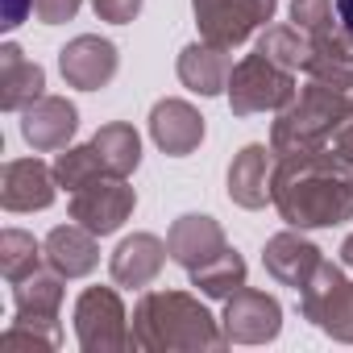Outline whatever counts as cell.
Wrapping results in <instances>:
<instances>
[{
  "label": "cell",
  "instance_id": "4316f807",
  "mask_svg": "<svg viewBox=\"0 0 353 353\" xmlns=\"http://www.w3.org/2000/svg\"><path fill=\"white\" fill-rule=\"evenodd\" d=\"M79 5L83 0H34V17L42 26H63V21H71L79 13Z\"/></svg>",
  "mask_w": 353,
  "mask_h": 353
},
{
  "label": "cell",
  "instance_id": "8992f818",
  "mask_svg": "<svg viewBox=\"0 0 353 353\" xmlns=\"http://www.w3.org/2000/svg\"><path fill=\"white\" fill-rule=\"evenodd\" d=\"M75 341L83 353H121L133 345L117 287H88L75 299Z\"/></svg>",
  "mask_w": 353,
  "mask_h": 353
},
{
  "label": "cell",
  "instance_id": "83f0119b",
  "mask_svg": "<svg viewBox=\"0 0 353 353\" xmlns=\"http://www.w3.org/2000/svg\"><path fill=\"white\" fill-rule=\"evenodd\" d=\"M92 9L100 21H112V26H129L137 13H141V0H92Z\"/></svg>",
  "mask_w": 353,
  "mask_h": 353
},
{
  "label": "cell",
  "instance_id": "603a6c76",
  "mask_svg": "<svg viewBox=\"0 0 353 353\" xmlns=\"http://www.w3.org/2000/svg\"><path fill=\"white\" fill-rule=\"evenodd\" d=\"M192 287H200V295L208 299H229L245 287V258L237 250H221L216 258H208L204 266L192 270Z\"/></svg>",
  "mask_w": 353,
  "mask_h": 353
},
{
  "label": "cell",
  "instance_id": "f546056e",
  "mask_svg": "<svg viewBox=\"0 0 353 353\" xmlns=\"http://www.w3.org/2000/svg\"><path fill=\"white\" fill-rule=\"evenodd\" d=\"M26 13H34V0H9L5 5V30H17L26 21Z\"/></svg>",
  "mask_w": 353,
  "mask_h": 353
},
{
  "label": "cell",
  "instance_id": "5bb4252c",
  "mask_svg": "<svg viewBox=\"0 0 353 353\" xmlns=\"http://www.w3.org/2000/svg\"><path fill=\"white\" fill-rule=\"evenodd\" d=\"M79 129V112L67 96H42L34 100L26 112H21V137L38 150V154H50V150H67L71 137Z\"/></svg>",
  "mask_w": 353,
  "mask_h": 353
},
{
  "label": "cell",
  "instance_id": "484cf974",
  "mask_svg": "<svg viewBox=\"0 0 353 353\" xmlns=\"http://www.w3.org/2000/svg\"><path fill=\"white\" fill-rule=\"evenodd\" d=\"M54 179H59V188H67V192H79V188L92 183V179H104V170H100V162H96L92 141L67 145V150L54 158Z\"/></svg>",
  "mask_w": 353,
  "mask_h": 353
},
{
  "label": "cell",
  "instance_id": "7a4b0ae2",
  "mask_svg": "<svg viewBox=\"0 0 353 353\" xmlns=\"http://www.w3.org/2000/svg\"><path fill=\"white\" fill-rule=\"evenodd\" d=\"M129 341H133V349H145V353L229 345L221 320L188 291H145L133 307Z\"/></svg>",
  "mask_w": 353,
  "mask_h": 353
},
{
  "label": "cell",
  "instance_id": "d6986e66",
  "mask_svg": "<svg viewBox=\"0 0 353 353\" xmlns=\"http://www.w3.org/2000/svg\"><path fill=\"white\" fill-rule=\"evenodd\" d=\"M179 83L196 96H221L229 92V75H233V54L229 46H216V42H192L183 46L179 54Z\"/></svg>",
  "mask_w": 353,
  "mask_h": 353
},
{
  "label": "cell",
  "instance_id": "277c9868",
  "mask_svg": "<svg viewBox=\"0 0 353 353\" xmlns=\"http://www.w3.org/2000/svg\"><path fill=\"white\" fill-rule=\"evenodd\" d=\"M299 83L295 71L279 67L274 59H266L262 50L245 54L233 75H229V108L233 117H254V112H279L295 100Z\"/></svg>",
  "mask_w": 353,
  "mask_h": 353
},
{
  "label": "cell",
  "instance_id": "9c48e42d",
  "mask_svg": "<svg viewBox=\"0 0 353 353\" xmlns=\"http://www.w3.org/2000/svg\"><path fill=\"white\" fill-rule=\"evenodd\" d=\"M133 208H137V192L117 174H104V179H92L79 192H71V221H79L96 237L117 233L133 216Z\"/></svg>",
  "mask_w": 353,
  "mask_h": 353
},
{
  "label": "cell",
  "instance_id": "1f68e13d",
  "mask_svg": "<svg viewBox=\"0 0 353 353\" xmlns=\"http://www.w3.org/2000/svg\"><path fill=\"white\" fill-rule=\"evenodd\" d=\"M341 266L345 270H353V233L345 237V245H341Z\"/></svg>",
  "mask_w": 353,
  "mask_h": 353
},
{
  "label": "cell",
  "instance_id": "52a82bcc",
  "mask_svg": "<svg viewBox=\"0 0 353 353\" xmlns=\"http://www.w3.org/2000/svg\"><path fill=\"white\" fill-rule=\"evenodd\" d=\"M192 9H196L200 38L233 50L250 42L258 30H266L279 0H192Z\"/></svg>",
  "mask_w": 353,
  "mask_h": 353
},
{
  "label": "cell",
  "instance_id": "ba28073f",
  "mask_svg": "<svg viewBox=\"0 0 353 353\" xmlns=\"http://www.w3.org/2000/svg\"><path fill=\"white\" fill-rule=\"evenodd\" d=\"M59 307H63V274L59 270H34L30 279L13 283V324L38 332L50 349L63 345Z\"/></svg>",
  "mask_w": 353,
  "mask_h": 353
},
{
  "label": "cell",
  "instance_id": "30bf717a",
  "mask_svg": "<svg viewBox=\"0 0 353 353\" xmlns=\"http://www.w3.org/2000/svg\"><path fill=\"white\" fill-rule=\"evenodd\" d=\"M221 328H225V341H233V345H266L283 328V307L274 295L241 287L237 295L225 299Z\"/></svg>",
  "mask_w": 353,
  "mask_h": 353
},
{
  "label": "cell",
  "instance_id": "9a60e30c",
  "mask_svg": "<svg viewBox=\"0 0 353 353\" xmlns=\"http://www.w3.org/2000/svg\"><path fill=\"white\" fill-rule=\"evenodd\" d=\"M166 258H170V250H166L162 237H154V233H133V237H125V241L112 250L108 274H112L117 287L141 291V287H150V283L162 274Z\"/></svg>",
  "mask_w": 353,
  "mask_h": 353
},
{
  "label": "cell",
  "instance_id": "4dcf8cb0",
  "mask_svg": "<svg viewBox=\"0 0 353 353\" xmlns=\"http://www.w3.org/2000/svg\"><path fill=\"white\" fill-rule=\"evenodd\" d=\"M336 13H341V26L353 34V0H336Z\"/></svg>",
  "mask_w": 353,
  "mask_h": 353
},
{
  "label": "cell",
  "instance_id": "e0dca14e",
  "mask_svg": "<svg viewBox=\"0 0 353 353\" xmlns=\"http://www.w3.org/2000/svg\"><path fill=\"white\" fill-rule=\"evenodd\" d=\"M150 137L162 154L170 158H188L204 141V117L188 100H158L150 108Z\"/></svg>",
  "mask_w": 353,
  "mask_h": 353
},
{
  "label": "cell",
  "instance_id": "cb8c5ba5",
  "mask_svg": "<svg viewBox=\"0 0 353 353\" xmlns=\"http://www.w3.org/2000/svg\"><path fill=\"white\" fill-rule=\"evenodd\" d=\"M258 50L266 59H274L279 67H287V71H307L312 59H316V46L299 26H266L262 38H258Z\"/></svg>",
  "mask_w": 353,
  "mask_h": 353
},
{
  "label": "cell",
  "instance_id": "ac0fdd59",
  "mask_svg": "<svg viewBox=\"0 0 353 353\" xmlns=\"http://www.w3.org/2000/svg\"><path fill=\"white\" fill-rule=\"evenodd\" d=\"M166 250H170V262H179L192 274L196 266H204L208 258H216L221 250H229V241H225L221 221H212L204 212H188V216H179V221L170 225Z\"/></svg>",
  "mask_w": 353,
  "mask_h": 353
},
{
  "label": "cell",
  "instance_id": "4fadbf2b",
  "mask_svg": "<svg viewBox=\"0 0 353 353\" xmlns=\"http://www.w3.org/2000/svg\"><path fill=\"white\" fill-rule=\"evenodd\" d=\"M274 162L279 154L262 141H250L241 154H233L229 162V200L237 208H266L270 188H274Z\"/></svg>",
  "mask_w": 353,
  "mask_h": 353
},
{
  "label": "cell",
  "instance_id": "d4e9b609",
  "mask_svg": "<svg viewBox=\"0 0 353 353\" xmlns=\"http://www.w3.org/2000/svg\"><path fill=\"white\" fill-rule=\"evenodd\" d=\"M42 262H46V245H38L34 233H26V229L0 233V270H5L9 283L30 279L34 270H42Z\"/></svg>",
  "mask_w": 353,
  "mask_h": 353
},
{
  "label": "cell",
  "instance_id": "6da1fadb",
  "mask_svg": "<svg viewBox=\"0 0 353 353\" xmlns=\"http://www.w3.org/2000/svg\"><path fill=\"white\" fill-rule=\"evenodd\" d=\"M270 204L291 229H332L353 221V170L324 145L279 154Z\"/></svg>",
  "mask_w": 353,
  "mask_h": 353
},
{
  "label": "cell",
  "instance_id": "3957f363",
  "mask_svg": "<svg viewBox=\"0 0 353 353\" xmlns=\"http://www.w3.org/2000/svg\"><path fill=\"white\" fill-rule=\"evenodd\" d=\"M353 112V92L312 79L295 92V100L287 108H279V121L270 129V150L274 154H303V150H324L336 129L345 125V117Z\"/></svg>",
  "mask_w": 353,
  "mask_h": 353
},
{
  "label": "cell",
  "instance_id": "44dd1931",
  "mask_svg": "<svg viewBox=\"0 0 353 353\" xmlns=\"http://www.w3.org/2000/svg\"><path fill=\"white\" fill-rule=\"evenodd\" d=\"M96 241L100 237L92 229H83L79 221L75 225H59L42 241L46 245V266L59 270L63 279H83V274H92L100 266V245Z\"/></svg>",
  "mask_w": 353,
  "mask_h": 353
},
{
  "label": "cell",
  "instance_id": "f1b7e54d",
  "mask_svg": "<svg viewBox=\"0 0 353 353\" xmlns=\"http://www.w3.org/2000/svg\"><path fill=\"white\" fill-rule=\"evenodd\" d=\"M332 154L353 170V112H349V117H345V125L336 129V137H332Z\"/></svg>",
  "mask_w": 353,
  "mask_h": 353
},
{
  "label": "cell",
  "instance_id": "7402d4cb",
  "mask_svg": "<svg viewBox=\"0 0 353 353\" xmlns=\"http://www.w3.org/2000/svg\"><path fill=\"white\" fill-rule=\"evenodd\" d=\"M92 150H96L100 170H104V174H117V179H129V174L137 170V162H141V137H137V129L125 125V121H112V125L96 129Z\"/></svg>",
  "mask_w": 353,
  "mask_h": 353
},
{
  "label": "cell",
  "instance_id": "8fae6325",
  "mask_svg": "<svg viewBox=\"0 0 353 353\" xmlns=\"http://www.w3.org/2000/svg\"><path fill=\"white\" fill-rule=\"evenodd\" d=\"M117 67H121L117 46H112L108 38H96V34H79V38H71V42L59 50V71H63V79H67L71 88H79V92H100V88H108L112 75H117Z\"/></svg>",
  "mask_w": 353,
  "mask_h": 353
},
{
  "label": "cell",
  "instance_id": "7c38bea8",
  "mask_svg": "<svg viewBox=\"0 0 353 353\" xmlns=\"http://www.w3.org/2000/svg\"><path fill=\"white\" fill-rule=\"evenodd\" d=\"M59 179L54 166H46L42 158H13L5 162V174H0V204L9 212H42L54 204Z\"/></svg>",
  "mask_w": 353,
  "mask_h": 353
},
{
  "label": "cell",
  "instance_id": "ffe728a7",
  "mask_svg": "<svg viewBox=\"0 0 353 353\" xmlns=\"http://www.w3.org/2000/svg\"><path fill=\"white\" fill-rule=\"evenodd\" d=\"M42 96H46V71L34 59H26L17 42H5L0 46V108L26 112Z\"/></svg>",
  "mask_w": 353,
  "mask_h": 353
},
{
  "label": "cell",
  "instance_id": "5b68a950",
  "mask_svg": "<svg viewBox=\"0 0 353 353\" xmlns=\"http://www.w3.org/2000/svg\"><path fill=\"white\" fill-rule=\"evenodd\" d=\"M299 312L332 341L353 345V283L345 279V270L336 262L324 258L316 266V274L299 287Z\"/></svg>",
  "mask_w": 353,
  "mask_h": 353
},
{
  "label": "cell",
  "instance_id": "2e32d148",
  "mask_svg": "<svg viewBox=\"0 0 353 353\" xmlns=\"http://www.w3.org/2000/svg\"><path fill=\"white\" fill-rule=\"evenodd\" d=\"M320 262H324L320 245L307 241L303 229H291V225H287V233H274L262 250V266L270 270V279L283 283V287H295V291L316 274Z\"/></svg>",
  "mask_w": 353,
  "mask_h": 353
}]
</instances>
